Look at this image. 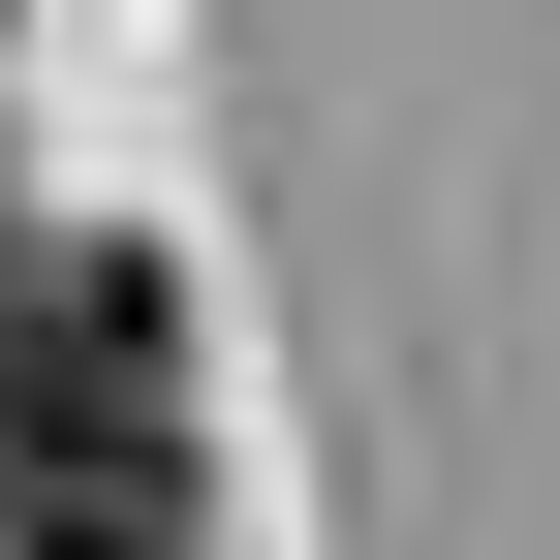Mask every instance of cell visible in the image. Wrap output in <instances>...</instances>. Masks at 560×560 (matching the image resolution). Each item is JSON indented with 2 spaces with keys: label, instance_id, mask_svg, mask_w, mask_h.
Here are the masks:
<instances>
[{
  "label": "cell",
  "instance_id": "obj_1",
  "mask_svg": "<svg viewBox=\"0 0 560 560\" xmlns=\"http://www.w3.org/2000/svg\"><path fill=\"white\" fill-rule=\"evenodd\" d=\"M187 312L156 249H32L0 280V560H187Z\"/></svg>",
  "mask_w": 560,
  "mask_h": 560
}]
</instances>
